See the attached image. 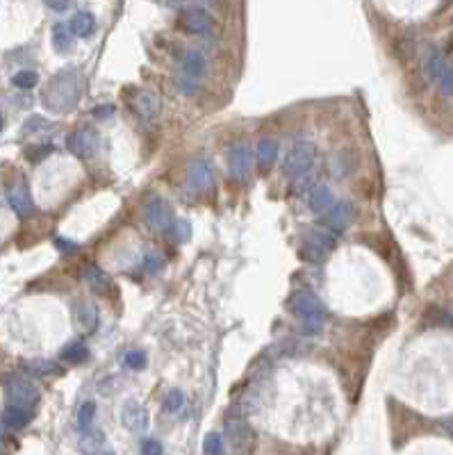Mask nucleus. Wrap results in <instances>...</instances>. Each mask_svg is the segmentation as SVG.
<instances>
[{"label": "nucleus", "instance_id": "obj_1", "mask_svg": "<svg viewBox=\"0 0 453 455\" xmlns=\"http://www.w3.org/2000/svg\"><path fill=\"white\" fill-rule=\"evenodd\" d=\"M80 94H82V85L78 73L62 71L46 85L44 94H41V101H44L48 110H53L57 114H67L78 105Z\"/></svg>", "mask_w": 453, "mask_h": 455}, {"label": "nucleus", "instance_id": "obj_2", "mask_svg": "<svg viewBox=\"0 0 453 455\" xmlns=\"http://www.w3.org/2000/svg\"><path fill=\"white\" fill-rule=\"evenodd\" d=\"M292 312L301 319V328L306 330V333L315 335L324 328V321H326L324 303H321L312 292L296 294L292 299Z\"/></svg>", "mask_w": 453, "mask_h": 455}, {"label": "nucleus", "instance_id": "obj_3", "mask_svg": "<svg viewBox=\"0 0 453 455\" xmlns=\"http://www.w3.org/2000/svg\"><path fill=\"white\" fill-rule=\"evenodd\" d=\"M317 164H319L317 146L310 142H299L287 151L285 160H283V173L290 180H294V178H299L301 173L315 169Z\"/></svg>", "mask_w": 453, "mask_h": 455}, {"label": "nucleus", "instance_id": "obj_4", "mask_svg": "<svg viewBox=\"0 0 453 455\" xmlns=\"http://www.w3.org/2000/svg\"><path fill=\"white\" fill-rule=\"evenodd\" d=\"M144 221L148 228L155 230V233H167V235L176 226L174 210H171V205L160 196H151L144 203Z\"/></svg>", "mask_w": 453, "mask_h": 455}, {"label": "nucleus", "instance_id": "obj_5", "mask_svg": "<svg viewBox=\"0 0 453 455\" xmlns=\"http://www.w3.org/2000/svg\"><path fill=\"white\" fill-rule=\"evenodd\" d=\"M5 390L10 396V403L23 405V408H35L39 401V390L30 378L12 374L5 378Z\"/></svg>", "mask_w": 453, "mask_h": 455}, {"label": "nucleus", "instance_id": "obj_6", "mask_svg": "<svg viewBox=\"0 0 453 455\" xmlns=\"http://www.w3.org/2000/svg\"><path fill=\"white\" fill-rule=\"evenodd\" d=\"M333 248H335V235H331V230H310L301 242L303 258H308L312 262L324 260Z\"/></svg>", "mask_w": 453, "mask_h": 455}, {"label": "nucleus", "instance_id": "obj_7", "mask_svg": "<svg viewBox=\"0 0 453 455\" xmlns=\"http://www.w3.org/2000/svg\"><path fill=\"white\" fill-rule=\"evenodd\" d=\"M228 169L235 180H246L253 171V151L249 144L237 142L228 151Z\"/></svg>", "mask_w": 453, "mask_h": 455}, {"label": "nucleus", "instance_id": "obj_8", "mask_svg": "<svg viewBox=\"0 0 453 455\" xmlns=\"http://www.w3.org/2000/svg\"><path fill=\"white\" fill-rule=\"evenodd\" d=\"M180 26L192 35H212L217 23H214V16L208 10H201V7H189L183 14H180Z\"/></svg>", "mask_w": 453, "mask_h": 455}, {"label": "nucleus", "instance_id": "obj_9", "mask_svg": "<svg viewBox=\"0 0 453 455\" xmlns=\"http://www.w3.org/2000/svg\"><path fill=\"white\" fill-rule=\"evenodd\" d=\"M67 148L71 155H76L78 160H87L92 157L98 148V135L94 130H76L67 137Z\"/></svg>", "mask_w": 453, "mask_h": 455}, {"label": "nucleus", "instance_id": "obj_10", "mask_svg": "<svg viewBox=\"0 0 453 455\" xmlns=\"http://www.w3.org/2000/svg\"><path fill=\"white\" fill-rule=\"evenodd\" d=\"M187 182L194 192H210L212 185H214V171L210 167V162L205 157H199L189 164V171H187Z\"/></svg>", "mask_w": 453, "mask_h": 455}, {"label": "nucleus", "instance_id": "obj_11", "mask_svg": "<svg viewBox=\"0 0 453 455\" xmlns=\"http://www.w3.org/2000/svg\"><path fill=\"white\" fill-rule=\"evenodd\" d=\"M7 201H10L12 210L19 214L21 219H26V217H30L32 212H35V201H32L30 187L23 180L14 182V185L10 187V192H7Z\"/></svg>", "mask_w": 453, "mask_h": 455}, {"label": "nucleus", "instance_id": "obj_12", "mask_svg": "<svg viewBox=\"0 0 453 455\" xmlns=\"http://www.w3.org/2000/svg\"><path fill=\"white\" fill-rule=\"evenodd\" d=\"M205 69H208V62H205V57L199 51H185L183 55H180L178 76L201 82V76L205 73Z\"/></svg>", "mask_w": 453, "mask_h": 455}, {"label": "nucleus", "instance_id": "obj_13", "mask_svg": "<svg viewBox=\"0 0 453 455\" xmlns=\"http://www.w3.org/2000/svg\"><path fill=\"white\" fill-rule=\"evenodd\" d=\"M353 217V210L349 203H335L331 210L324 212V226L331 230V233H344L347 226L351 223Z\"/></svg>", "mask_w": 453, "mask_h": 455}, {"label": "nucleus", "instance_id": "obj_14", "mask_svg": "<svg viewBox=\"0 0 453 455\" xmlns=\"http://www.w3.org/2000/svg\"><path fill=\"white\" fill-rule=\"evenodd\" d=\"M121 421H123V426H126L128 430H133V433H137V430H144L146 428V410L142 408V403L128 401L126 405H123Z\"/></svg>", "mask_w": 453, "mask_h": 455}, {"label": "nucleus", "instance_id": "obj_15", "mask_svg": "<svg viewBox=\"0 0 453 455\" xmlns=\"http://www.w3.org/2000/svg\"><path fill=\"white\" fill-rule=\"evenodd\" d=\"M319 185H324L321 182V164H317L315 169H310L306 173H301L299 178H294L292 180V187H294V192L299 194L301 198H308Z\"/></svg>", "mask_w": 453, "mask_h": 455}, {"label": "nucleus", "instance_id": "obj_16", "mask_svg": "<svg viewBox=\"0 0 453 455\" xmlns=\"http://www.w3.org/2000/svg\"><path fill=\"white\" fill-rule=\"evenodd\" d=\"M135 110L144 121H153L158 119L160 114V98L153 94V91H139L135 96Z\"/></svg>", "mask_w": 453, "mask_h": 455}, {"label": "nucleus", "instance_id": "obj_17", "mask_svg": "<svg viewBox=\"0 0 453 455\" xmlns=\"http://www.w3.org/2000/svg\"><path fill=\"white\" fill-rule=\"evenodd\" d=\"M32 421V408H23V405L10 403L3 410V424L12 430H21L26 428Z\"/></svg>", "mask_w": 453, "mask_h": 455}, {"label": "nucleus", "instance_id": "obj_18", "mask_svg": "<svg viewBox=\"0 0 453 455\" xmlns=\"http://www.w3.org/2000/svg\"><path fill=\"white\" fill-rule=\"evenodd\" d=\"M306 201H308V205H310V210H312V212H321V214L328 212V210H331L333 205L337 203V201H335L333 189H331V187H326V185H319V187L315 189V192H312V194L306 198Z\"/></svg>", "mask_w": 453, "mask_h": 455}, {"label": "nucleus", "instance_id": "obj_19", "mask_svg": "<svg viewBox=\"0 0 453 455\" xmlns=\"http://www.w3.org/2000/svg\"><path fill=\"white\" fill-rule=\"evenodd\" d=\"M73 314H76V324L82 330H85V333H92V330L98 328V310H96V305L80 303V305H76Z\"/></svg>", "mask_w": 453, "mask_h": 455}, {"label": "nucleus", "instance_id": "obj_20", "mask_svg": "<svg viewBox=\"0 0 453 455\" xmlns=\"http://www.w3.org/2000/svg\"><path fill=\"white\" fill-rule=\"evenodd\" d=\"M69 28L71 32L76 37L80 39H87V37H92L94 35V30H96V19L89 12H78V14H73V19L69 23Z\"/></svg>", "mask_w": 453, "mask_h": 455}, {"label": "nucleus", "instance_id": "obj_21", "mask_svg": "<svg viewBox=\"0 0 453 455\" xmlns=\"http://www.w3.org/2000/svg\"><path fill=\"white\" fill-rule=\"evenodd\" d=\"M60 360L69 362V364H82L89 360V349L85 342H80V339H73L69 342L64 349L60 351Z\"/></svg>", "mask_w": 453, "mask_h": 455}, {"label": "nucleus", "instance_id": "obj_22", "mask_svg": "<svg viewBox=\"0 0 453 455\" xmlns=\"http://www.w3.org/2000/svg\"><path fill=\"white\" fill-rule=\"evenodd\" d=\"M449 64L451 62L447 60V55H444L442 51H433L431 55L426 57V73H428V78L438 82L444 76V71H447Z\"/></svg>", "mask_w": 453, "mask_h": 455}, {"label": "nucleus", "instance_id": "obj_23", "mask_svg": "<svg viewBox=\"0 0 453 455\" xmlns=\"http://www.w3.org/2000/svg\"><path fill=\"white\" fill-rule=\"evenodd\" d=\"M73 32L69 28V23H57L53 28V46L57 53H69L73 46Z\"/></svg>", "mask_w": 453, "mask_h": 455}, {"label": "nucleus", "instance_id": "obj_24", "mask_svg": "<svg viewBox=\"0 0 453 455\" xmlns=\"http://www.w3.org/2000/svg\"><path fill=\"white\" fill-rule=\"evenodd\" d=\"M278 160V144L274 139H262L258 144V164L260 169H271Z\"/></svg>", "mask_w": 453, "mask_h": 455}, {"label": "nucleus", "instance_id": "obj_25", "mask_svg": "<svg viewBox=\"0 0 453 455\" xmlns=\"http://www.w3.org/2000/svg\"><path fill=\"white\" fill-rule=\"evenodd\" d=\"M424 321L428 326H440V328H453V317L449 312L440 308H428L424 314Z\"/></svg>", "mask_w": 453, "mask_h": 455}, {"label": "nucleus", "instance_id": "obj_26", "mask_svg": "<svg viewBox=\"0 0 453 455\" xmlns=\"http://www.w3.org/2000/svg\"><path fill=\"white\" fill-rule=\"evenodd\" d=\"M94 419H96V405L92 401L82 403L80 410H78V428L80 430H87L89 426H92Z\"/></svg>", "mask_w": 453, "mask_h": 455}, {"label": "nucleus", "instance_id": "obj_27", "mask_svg": "<svg viewBox=\"0 0 453 455\" xmlns=\"http://www.w3.org/2000/svg\"><path fill=\"white\" fill-rule=\"evenodd\" d=\"M26 369L30 371V374H35V376H51V374H55L57 371V367L51 362V360H30L28 364H26Z\"/></svg>", "mask_w": 453, "mask_h": 455}, {"label": "nucleus", "instance_id": "obj_28", "mask_svg": "<svg viewBox=\"0 0 453 455\" xmlns=\"http://www.w3.org/2000/svg\"><path fill=\"white\" fill-rule=\"evenodd\" d=\"M185 405V394L180 390H171L167 394V399H164V412H169V415H176V412Z\"/></svg>", "mask_w": 453, "mask_h": 455}, {"label": "nucleus", "instance_id": "obj_29", "mask_svg": "<svg viewBox=\"0 0 453 455\" xmlns=\"http://www.w3.org/2000/svg\"><path fill=\"white\" fill-rule=\"evenodd\" d=\"M221 451H224V437H221L219 433H210L203 440V453L205 455H221Z\"/></svg>", "mask_w": 453, "mask_h": 455}, {"label": "nucleus", "instance_id": "obj_30", "mask_svg": "<svg viewBox=\"0 0 453 455\" xmlns=\"http://www.w3.org/2000/svg\"><path fill=\"white\" fill-rule=\"evenodd\" d=\"M37 82H39V78H37L35 71H19L12 78V85L19 87V89H32V87H37Z\"/></svg>", "mask_w": 453, "mask_h": 455}, {"label": "nucleus", "instance_id": "obj_31", "mask_svg": "<svg viewBox=\"0 0 453 455\" xmlns=\"http://www.w3.org/2000/svg\"><path fill=\"white\" fill-rule=\"evenodd\" d=\"M87 283L92 285L94 289H98V292H103L105 287H110V278H107L98 267H92L87 271Z\"/></svg>", "mask_w": 453, "mask_h": 455}, {"label": "nucleus", "instance_id": "obj_32", "mask_svg": "<svg viewBox=\"0 0 453 455\" xmlns=\"http://www.w3.org/2000/svg\"><path fill=\"white\" fill-rule=\"evenodd\" d=\"M162 267H164V258H162V255L155 251V248L146 251V255H144V269L148 273H158Z\"/></svg>", "mask_w": 453, "mask_h": 455}, {"label": "nucleus", "instance_id": "obj_33", "mask_svg": "<svg viewBox=\"0 0 453 455\" xmlns=\"http://www.w3.org/2000/svg\"><path fill=\"white\" fill-rule=\"evenodd\" d=\"M438 87H440V94L442 96H453V62L447 66L444 76L438 80Z\"/></svg>", "mask_w": 453, "mask_h": 455}, {"label": "nucleus", "instance_id": "obj_34", "mask_svg": "<svg viewBox=\"0 0 453 455\" xmlns=\"http://www.w3.org/2000/svg\"><path fill=\"white\" fill-rule=\"evenodd\" d=\"M176 85H178V89L183 91V94H187V96L199 94V89H201V82H199V80H189V78H183V76L176 78Z\"/></svg>", "mask_w": 453, "mask_h": 455}, {"label": "nucleus", "instance_id": "obj_35", "mask_svg": "<svg viewBox=\"0 0 453 455\" xmlns=\"http://www.w3.org/2000/svg\"><path fill=\"white\" fill-rule=\"evenodd\" d=\"M126 364L133 371H142L146 367V353L144 351H130L126 355Z\"/></svg>", "mask_w": 453, "mask_h": 455}, {"label": "nucleus", "instance_id": "obj_36", "mask_svg": "<svg viewBox=\"0 0 453 455\" xmlns=\"http://www.w3.org/2000/svg\"><path fill=\"white\" fill-rule=\"evenodd\" d=\"M142 455H162V444L158 440H144L142 442Z\"/></svg>", "mask_w": 453, "mask_h": 455}, {"label": "nucleus", "instance_id": "obj_37", "mask_svg": "<svg viewBox=\"0 0 453 455\" xmlns=\"http://www.w3.org/2000/svg\"><path fill=\"white\" fill-rule=\"evenodd\" d=\"M46 7H51L53 12H67L71 7V0H44Z\"/></svg>", "mask_w": 453, "mask_h": 455}, {"label": "nucleus", "instance_id": "obj_38", "mask_svg": "<svg viewBox=\"0 0 453 455\" xmlns=\"http://www.w3.org/2000/svg\"><path fill=\"white\" fill-rule=\"evenodd\" d=\"M48 128V121L41 119V117H32L28 119V126H26V132H32V130H44Z\"/></svg>", "mask_w": 453, "mask_h": 455}, {"label": "nucleus", "instance_id": "obj_39", "mask_svg": "<svg viewBox=\"0 0 453 455\" xmlns=\"http://www.w3.org/2000/svg\"><path fill=\"white\" fill-rule=\"evenodd\" d=\"M55 246L62 248V253H76V251H78V244L67 242L64 237H57V239H55Z\"/></svg>", "mask_w": 453, "mask_h": 455}, {"label": "nucleus", "instance_id": "obj_40", "mask_svg": "<svg viewBox=\"0 0 453 455\" xmlns=\"http://www.w3.org/2000/svg\"><path fill=\"white\" fill-rule=\"evenodd\" d=\"M0 130H3V114H0Z\"/></svg>", "mask_w": 453, "mask_h": 455}, {"label": "nucleus", "instance_id": "obj_41", "mask_svg": "<svg viewBox=\"0 0 453 455\" xmlns=\"http://www.w3.org/2000/svg\"><path fill=\"white\" fill-rule=\"evenodd\" d=\"M449 430H451V435H453V421H451V424H449Z\"/></svg>", "mask_w": 453, "mask_h": 455}]
</instances>
